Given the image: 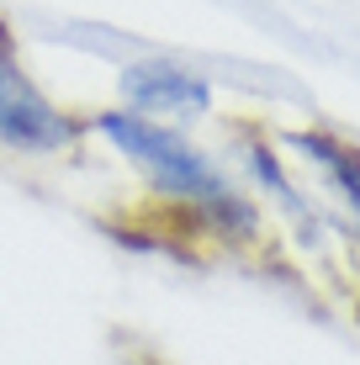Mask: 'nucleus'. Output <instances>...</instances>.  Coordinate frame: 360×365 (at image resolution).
<instances>
[{
    "label": "nucleus",
    "instance_id": "1",
    "mask_svg": "<svg viewBox=\"0 0 360 365\" xmlns=\"http://www.w3.org/2000/svg\"><path fill=\"white\" fill-rule=\"evenodd\" d=\"M96 133L111 138V143H117L122 154L159 185V191L191 201V207H202L207 217L228 222V228H239V233L254 228L250 201L233 191V185L217 175L212 159H207L196 143H185L175 128L148 122V117H133V111H101V117H96Z\"/></svg>",
    "mask_w": 360,
    "mask_h": 365
},
{
    "label": "nucleus",
    "instance_id": "3",
    "mask_svg": "<svg viewBox=\"0 0 360 365\" xmlns=\"http://www.w3.org/2000/svg\"><path fill=\"white\" fill-rule=\"evenodd\" d=\"M122 101H128L133 117H207L212 111V85L202 80L196 69H180V64H128L122 69Z\"/></svg>",
    "mask_w": 360,
    "mask_h": 365
},
{
    "label": "nucleus",
    "instance_id": "4",
    "mask_svg": "<svg viewBox=\"0 0 360 365\" xmlns=\"http://www.w3.org/2000/svg\"><path fill=\"white\" fill-rule=\"evenodd\" d=\"M297 148H302V154L313 159L334 185H339L344 201H350L355 217H360V154H355V148L334 143V138H324V133H297Z\"/></svg>",
    "mask_w": 360,
    "mask_h": 365
},
{
    "label": "nucleus",
    "instance_id": "2",
    "mask_svg": "<svg viewBox=\"0 0 360 365\" xmlns=\"http://www.w3.org/2000/svg\"><path fill=\"white\" fill-rule=\"evenodd\" d=\"M74 138H80L74 117L58 111L53 101L37 91L27 64L16 58L11 32L0 27V148H16V154H58Z\"/></svg>",
    "mask_w": 360,
    "mask_h": 365
}]
</instances>
